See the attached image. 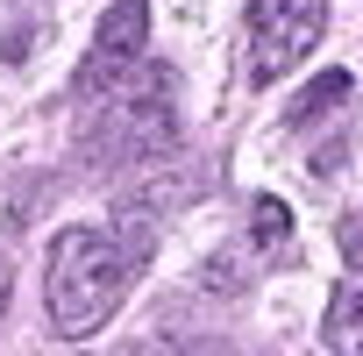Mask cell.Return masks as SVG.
Returning a JSON list of instances; mask_svg holds the SVG:
<instances>
[{
    "instance_id": "cell-2",
    "label": "cell",
    "mask_w": 363,
    "mask_h": 356,
    "mask_svg": "<svg viewBox=\"0 0 363 356\" xmlns=\"http://www.w3.org/2000/svg\"><path fill=\"white\" fill-rule=\"evenodd\" d=\"M178 143V114H171V72H121L114 100L93 121L86 157L93 164H150Z\"/></svg>"
},
{
    "instance_id": "cell-7",
    "label": "cell",
    "mask_w": 363,
    "mask_h": 356,
    "mask_svg": "<svg viewBox=\"0 0 363 356\" xmlns=\"http://www.w3.org/2000/svg\"><path fill=\"white\" fill-rule=\"evenodd\" d=\"M121 356H235V349L228 342H207V335H143Z\"/></svg>"
},
{
    "instance_id": "cell-5",
    "label": "cell",
    "mask_w": 363,
    "mask_h": 356,
    "mask_svg": "<svg viewBox=\"0 0 363 356\" xmlns=\"http://www.w3.org/2000/svg\"><path fill=\"white\" fill-rule=\"evenodd\" d=\"M328 349L335 356H363V278L335 285V299H328Z\"/></svg>"
},
{
    "instance_id": "cell-4",
    "label": "cell",
    "mask_w": 363,
    "mask_h": 356,
    "mask_svg": "<svg viewBox=\"0 0 363 356\" xmlns=\"http://www.w3.org/2000/svg\"><path fill=\"white\" fill-rule=\"evenodd\" d=\"M143 36H150V0H114V8L100 15V36H93V50H86L79 93H86V100H93V93H107V86H114V79L135 65Z\"/></svg>"
},
{
    "instance_id": "cell-1",
    "label": "cell",
    "mask_w": 363,
    "mask_h": 356,
    "mask_svg": "<svg viewBox=\"0 0 363 356\" xmlns=\"http://www.w3.org/2000/svg\"><path fill=\"white\" fill-rule=\"evenodd\" d=\"M150 250L128 243V235H107V228H65L57 250H50V271H43V299H50V328L57 335H93L114 321L121 292L143 278Z\"/></svg>"
},
{
    "instance_id": "cell-3",
    "label": "cell",
    "mask_w": 363,
    "mask_h": 356,
    "mask_svg": "<svg viewBox=\"0 0 363 356\" xmlns=\"http://www.w3.org/2000/svg\"><path fill=\"white\" fill-rule=\"evenodd\" d=\"M242 79L250 86H271L285 79L320 36H328V0H250V15H242Z\"/></svg>"
},
{
    "instance_id": "cell-6",
    "label": "cell",
    "mask_w": 363,
    "mask_h": 356,
    "mask_svg": "<svg viewBox=\"0 0 363 356\" xmlns=\"http://www.w3.org/2000/svg\"><path fill=\"white\" fill-rule=\"evenodd\" d=\"M349 93H356V86H349V72H320V79H313V86H306L299 100H292V128L306 135V128H313L320 114H335V107H349Z\"/></svg>"
},
{
    "instance_id": "cell-8",
    "label": "cell",
    "mask_w": 363,
    "mask_h": 356,
    "mask_svg": "<svg viewBox=\"0 0 363 356\" xmlns=\"http://www.w3.org/2000/svg\"><path fill=\"white\" fill-rule=\"evenodd\" d=\"M0 306H8V257H0Z\"/></svg>"
}]
</instances>
